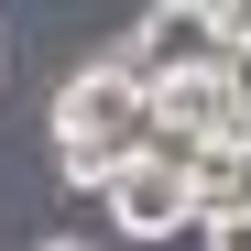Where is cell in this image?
<instances>
[{"label":"cell","instance_id":"6","mask_svg":"<svg viewBox=\"0 0 251 251\" xmlns=\"http://www.w3.org/2000/svg\"><path fill=\"white\" fill-rule=\"evenodd\" d=\"M207 22H219V44H251V0H207Z\"/></svg>","mask_w":251,"mask_h":251},{"label":"cell","instance_id":"5","mask_svg":"<svg viewBox=\"0 0 251 251\" xmlns=\"http://www.w3.org/2000/svg\"><path fill=\"white\" fill-rule=\"evenodd\" d=\"M219 76H229V131L251 142V44H229V55H219Z\"/></svg>","mask_w":251,"mask_h":251},{"label":"cell","instance_id":"3","mask_svg":"<svg viewBox=\"0 0 251 251\" xmlns=\"http://www.w3.org/2000/svg\"><path fill=\"white\" fill-rule=\"evenodd\" d=\"M99 197H109V229H120V240H175V229H197V207H186V175H175V164H120Z\"/></svg>","mask_w":251,"mask_h":251},{"label":"cell","instance_id":"8","mask_svg":"<svg viewBox=\"0 0 251 251\" xmlns=\"http://www.w3.org/2000/svg\"><path fill=\"white\" fill-rule=\"evenodd\" d=\"M44 251H88V240H44Z\"/></svg>","mask_w":251,"mask_h":251},{"label":"cell","instance_id":"7","mask_svg":"<svg viewBox=\"0 0 251 251\" xmlns=\"http://www.w3.org/2000/svg\"><path fill=\"white\" fill-rule=\"evenodd\" d=\"M197 240L207 251H251V219H197Z\"/></svg>","mask_w":251,"mask_h":251},{"label":"cell","instance_id":"4","mask_svg":"<svg viewBox=\"0 0 251 251\" xmlns=\"http://www.w3.org/2000/svg\"><path fill=\"white\" fill-rule=\"evenodd\" d=\"M186 207L197 219H251V142L240 131H219V142L186 153Z\"/></svg>","mask_w":251,"mask_h":251},{"label":"cell","instance_id":"1","mask_svg":"<svg viewBox=\"0 0 251 251\" xmlns=\"http://www.w3.org/2000/svg\"><path fill=\"white\" fill-rule=\"evenodd\" d=\"M142 142H153V99L109 55L55 88V164H66V186H109L120 164H142Z\"/></svg>","mask_w":251,"mask_h":251},{"label":"cell","instance_id":"2","mask_svg":"<svg viewBox=\"0 0 251 251\" xmlns=\"http://www.w3.org/2000/svg\"><path fill=\"white\" fill-rule=\"evenodd\" d=\"M219 55H229V44H219V22H207V0H153V11L109 44V66L131 76L142 99L164 88V76H186V66H219Z\"/></svg>","mask_w":251,"mask_h":251}]
</instances>
